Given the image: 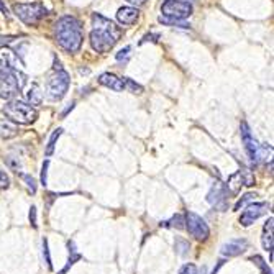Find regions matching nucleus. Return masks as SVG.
Instances as JSON below:
<instances>
[{
	"mask_svg": "<svg viewBox=\"0 0 274 274\" xmlns=\"http://www.w3.org/2000/svg\"><path fill=\"white\" fill-rule=\"evenodd\" d=\"M192 12H194L192 3L187 2V0H166L161 5L163 17H169V19L186 20L192 15Z\"/></svg>",
	"mask_w": 274,
	"mask_h": 274,
	"instance_id": "nucleus-6",
	"label": "nucleus"
},
{
	"mask_svg": "<svg viewBox=\"0 0 274 274\" xmlns=\"http://www.w3.org/2000/svg\"><path fill=\"white\" fill-rule=\"evenodd\" d=\"M13 13L26 25H38L48 15V10L41 2L15 3L13 5Z\"/></svg>",
	"mask_w": 274,
	"mask_h": 274,
	"instance_id": "nucleus-5",
	"label": "nucleus"
},
{
	"mask_svg": "<svg viewBox=\"0 0 274 274\" xmlns=\"http://www.w3.org/2000/svg\"><path fill=\"white\" fill-rule=\"evenodd\" d=\"M0 12H2L3 15H7V13H8V12H7V7H5V3H3L2 0H0Z\"/></svg>",
	"mask_w": 274,
	"mask_h": 274,
	"instance_id": "nucleus-40",
	"label": "nucleus"
},
{
	"mask_svg": "<svg viewBox=\"0 0 274 274\" xmlns=\"http://www.w3.org/2000/svg\"><path fill=\"white\" fill-rule=\"evenodd\" d=\"M207 202L210 205H214L215 209L222 210V212L223 210H227V207H228V191H227V187L220 182H215L212 186V189H210L209 194H207Z\"/></svg>",
	"mask_w": 274,
	"mask_h": 274,
	"instance_id": "nucleus-11",
	"label": "nucleus"
},
{
	"mask_svg": "<svg viewBox=\"0 0 274 274\" xmlns=\"http://www.w3.org/2000/svg\"><path fill=\"white\" fill-rule=\"evenodd\" d=\"M138 17H140V12H138L137 7H122L117 12V20L122 25H133L138 21Z\"/></svg>",
	"mask_w": 274,
	"mask_h": 274,
	"instance_id": "nucleus-15",
	"label": "nucleus"
},
{
	"mask_svg": "<svg viewBox=\"0 0 274 274\" xmlns=\"http://www.w3.org/2000/svg\"><path fill=\"white\" fill-rule=\"evenodd\" d=\"M240 135H241V141H243L246 155H248V158L253 161V163H256V150H258V145H256V140L253 138V135H251V130L245 120L240 123Z\"/></svg>",
	"mask_w": 274,
	"mask_h": 274,
	"instance_id": "nucleus-13",
	"label": "nucleus"
},
{
	"mask_svg": "<svg viewBox=\"0 0 274 274\" xmlns=\"http://www.w3.org/2000/svg\"><path fill=\"white\" fill-rule=\"evenodd\" d=\"M223 266V259H220L218 261V264H217V268H214V271H212V274H217L218 273V269Z\"/></svg>",
	"mask_w": 274,
	"mask_h": 274,
	"instance_id": "nucleus-41",
	"label": "nucleus"
},
{
	"mask_svg": "<svg viewBox=\"0 0 274 274\" xmlns=\"http://www.w3.org/2000/svg\"><path fill=\"white\" fill-rule=\"evenodd\" d=\"M246 248H248V241L245 238H238V240H232L222 246V254L225 258H235V256L245 253Z\"/></svg>",
	"mask_w": 274,
	"mask_h": 274,
	"instance_id": "nucleus-14",
	"label": "nucleus"
},
{
	"mask_svg": "<svg viewBox=\"0 0 274 274\" xmlns=\"http://www.w3.org/2000/svg\"><path fill=\"white\" fill-rule=\"evenodd\" d=\"M26 100L30 102V105H39L43 102V92L38 84L30 85V89L26 91Z\"/></svg>",
	"mask_w": 274,
	"mask_h": 274,
	"instance_id": "nucleus-19",
	"label": "nucleus"
},
{
	"mask_svg": "<svg viewBox=\"0 0 274 274\" xmlns=\"http://www.w3.org/2000/svg\"><path fill=\"white\" fill-rule=\"evenodd\" d=\"M184 228H187V232L199 241L207 240L210 236V228L207 225V222L200 215H197L194 212L186 214V217H184Z\"/></svg>",
	"mask_w": 274,
	"mask_h": 274,
	"instance_id": "nucleus-7",
	"label": "nucleus"
},
{
	"mask_svg": "<svg viewBox=\"0 0 274 274\" xmlns=\"http://www.w3.org/2000/svg\"><path fill=\"white\" fill-rule=\"evenodd\" d=\"M17 37H0V43H12L15 41Z\"/></svg>",
	"mask_w": 274,
	"mask_h": 274,
	"instance_id": "nucleus-38",
	"label": "nucleus"
},
{
	"mask_svg": "<svg viewBox=\"0 0 274 274\" xmlns=\"http://www.w3.org/2000/svg\"><path fill=\"white\" fill-rule=\"evenodd\" d=\"M67 248H69V259H67V264L61 269L59 274H66L67 271H69V268L73 266V264H74L76 261H79V259L82 258V256H80V254L78 253V250H76L74 241H67Z\"/></svg>",
	"mask_w": 274,
	"mask_h": 274,
	"instance_id": "nucleus-21",
	"label": "nucleus"
},
{
	"mask_svg": "<svg viewBox=\"0 0 274 274\" xmlns=\"http://www.w3.org/2000/svg\"><path fill=\"white\" fill-rule=\"evenodd\" d=\"M10 187V177L7 176V173L0 171V189H8Z\"/></svg>",
	"mask_w": 274,
	"mask_h": 274,
	"instance_id": "nucleus-34",
	"label": "nucleus"
},
{
	"mask_svg": "<svg viewBox=\"0 0 274 274\" xmlns=\"http://www.w3.org/2000/svg\"><path fill=\"white\" fill-rule=\"evenodd\" d=\"M159 23L168 25V26H177V28H189V23L186 20H177V19H169V17H159Z\"/></svg>",
	"mask_w": 274,
	"mask_h": 274,
	"instance_id": "nucleus-24",
	"label": "nucleus"
},
{
	"mask_svg": "<svg viewBox=\"0 0 274 274\" xmlns=\"http://www.w3.org/2000/svg\"><path fill=\"white\" fill-rule=\"evenodd\" d=\"M19 135V127L8 118H0V138L2 140H10Z\"/></svg>",
	"mask_w": 274,
	"mask_h": 274,
	"instance_id": "nucleus-18",
	"label": "nucleus"
},
{
	"mask_svg": "<svg viewBox=\"0 0 274 274\" xmlns=\"http://www.w3.org/2000/svg\"><path fill=\"white\" fill-rule=\"evenodd\" d=\"M251 261L254 263V266H258L259 269H261L263 274H273V269L268 266L266 261H264L261 256H258V254H256V256H251Z\"/></svg>",
	"mask_w": 274,
	"mask_h": 274,
	"instance_id": "nucleus-27",
	"label": "nucleus"
},
{
	"mask_svg": "<svg viewBox=\"0 0 274 274\" xmlns=\"http://www.w3.org/2000/svg\"><path fill=\"white\" fill-rule=\"evenodd\" d=\"M55 38L58 44L67 53H78L84 39L82 25L76 17H62L55 26Z\"/></svg>",
	"mask_w": 274,
	"mask_h": 274,
	"instance_id": "nucleus-2",
	"label": "nucleus"
},
{
	"mask_svg": "<svg viewBox=\"0 0 274 274\" xmlns=\"http://www.w3.org/2000/svg\"><path fill=\"white\" fill-rule=\"evenodd\" d=\"M92 26L94 28L89 35V41L92 49L97 53H109L122 37V30L112 20L102 17L100 13L92 15Z\"/></svg>",
	"mask_w": 274,
	"mask_h": 274,
	"instance_id": "nucleus-1",
	"label": "nucleus"
},
{
	"mask_svg": "<svg viewBox=\"0 0 274 274\" xmlns=\"http://www.w3.org/2000/svg\"><path fill=\"white\" fill-rule=\"evenodd\" d=\"M73 109H74V102H73V104H69V107H67V109H66L64 112H62V115H66L67 112H69V110H73Z\"/></svg>",
	"mask_w": 274,
	"mask_h": 274,
	"instance_id": "nucleus-42",
	"label": "nucleus"
},
{
	"mask_svg": "<svg viewBox=\"0 0 274 274\" xmlns=\"http://www.w3.org/2000/svg\"><path fill=\"white\" fill-rule=\"evenodd\" d=\"M271 158H273V146L268 145V143H264L261 146L258 145V150H256V163H268V161H271Z\"/></svg>",
	"mask_w": 274,
	"mask_h": 274,
	"instance_id": "nucleus-20",
	"label": "nucleus"
},
{
	"mask_svg": "<svg viewBox=\"0 0 274 274\" xmlns=\"http://www.w3.org/2000/svg\"><path fill=\"white\" fill-rule=\"evenodd\" d=\"M197 273H199V269H197L194 263H186L179 269V274H197Z\"/></svg>",
	"mask_w": 274,
	"mask_h": 274,
	"instance_id": "nucleus-32",
	"label": "nucleus"
},
{
	"mask_svg": "<svg viewBox=\"0 0 274 274\" xmlns=\"http://www.w3.org/2000/svg\"><path fill=\"white\" fill-rule=\"evenodd\" d=\"M161 227H168V228H177V230H182L184 228V217L181 214L174 215L173 218L166 220V222L161 223Z\"/></svg>",
	"mask_w": 274,
	"mask_h": 274,
	"instance_id": "nucleus-23",
	"label": "nucleus"
},
{
	"mask_svg": "<svg viewBox=\"0 0 274 274\" xmlns=\"http://www.w3.org/2000/svg\"><path fill=\"white\" fill-rule=\"evenodd\" d=\"M2 114L17 125H31L37 122L38 112L30 104L21 100H10L2 107Z\"/></svg>",
	"mask_w": 274,
	"mask_h": 274,
	"instance_id": "nucleus-3",
	"label": "nucleus"
},
{
	"mask_svg": "<svg viewBox=\"0 0 274 274\" xmlns=\"http://www.w3.org/2000/svg\"><path fill=\"white\" fill-rule=\"evenodd\" d=\"M256 197V194H253V192H248V194H245L243 197H241V199H238V202L235 204V207H233V210H235V212H238V210L240 209H243L246 204H248V202H251Z\"/></svg>",
	"mask_w": 274,
	"mask_h": 274,
	"instance_id": "nucleus-30",
	"label": "nucleus"
},
{
	"mask_svg": "<svg viewBox=\"0 0 274 274\" xmlns=\"http://www.w3.org/2000/svg\"><path fill=\"white\" fill-rule=\"evenodd\" d=\"M269 210V204L268 202H254V204L246 205L243 214L240 217V223L241 227H250L258 220L259 217H263L264 214H268Z\"/></svg>",
	"mask_w": 274,
	"mask_h": 274,
	"instance_id": "nucleus-9",
	"label": "nucleus"
},
{
	"mask_svg": "<svg viewBox=\"0 0 274 274\" xmlns=\"http://www.w3.org/2000/svg\"><path fill=\"white\" fill-rule=\"evenodd\" d=\"M130 55H132V46H125L123 49H120L118 53H117V56H115V59L118 61V62H125V61H128V58Z\"/></svg>",
	"mask_w": 274,
	"mask_h": 274,
	"instance_id": "nucleus-31",
	"label": "nucleus"
},
{
	"mask_svg": "<svg viewBox=\"0 0 274 274\" xmlns=\"http://www.w3.org/2000/svg\"><path fill=\"white\" fill-rule=\"evenodd\" d=\"M158 39H159V35H158V33H150V35H145V37H143V39L140 41V44H145V43H148V41L158 43Z\"/></svg>",
	"mask_w": 274,
	"mask_h": 274,
	"instance_id": "nucleus-35",
	"label": "nucleus"
},
{
	"mask_svg": "<svg viewBox=\"0 0 274 274\" xmlns=\"http://www.w3.org/2000/svg\"><path fill=\"white\" fill-rule=\"evenodd\" d=\"M127 2L130 3V5H135V7H141V5H145V3L148 2V0H127Z\"/></svg>",
	"mask_w": 274,
	"mask_h": 274,
	"instance_id": "nucleus-37",
	"label": "nucleus"
},
{
	"mask_svg": "<svg viewBox=\"0 0 274 274\" xmlns=\"http://www.w3.org/2000/svg\"><path fill=\"white\" fill-rule=\"evenodd\" d=\"M62 135V128H58L53 132V135L49 137V141H48V146H46V156H51L53 153H55V148H56V141H58V138H59Z\"/></svg>",
	"mask_w": 274,
	"mask_h": 274,
	"instance_id": "nucleus-25",
	"label": "nucleus"
},
{
	"mask_svg": "<svg viewBox=\"0 0 274 274\" xmlns=\"http://www.w3.org/2000/svg\"><path fill=\"white\" fill-rule=\"evenodd\" d=\"M55 71H62L61 62H59V59H56V58H55Z\"/></svg>",
	"mask_w": 274,
	"mask_h": 274,
	"instance_id": "nucleus-39",
	"label": "nucleus"
},
{
	"mask_svg": "<svg viewBox=\"0 0 274 274\" xmlns=\"http://www.w3.org/2000/svg\"><path fill=\"white\" fill-rule=\"evenodd\" d=\"M254 184V176L250 169H240L235 174H232L227 181V191H230L232 194H238L241 189V186H253Z\"/></svg>",
	"mask_w": 274,
	"mask_h": 274,
	"instance_id": "nucleus-10",
	"label": "nucleus"
},
{
	"mask_svg": "<svg viewBox=\"0 0 274 274\" xmlns=\"http://www.w3.org/2000/svg\"><path fill=\"white\" fill-rule=\"evenodd\" d=\"M17 174H19V177L25 182V186L30 194H37V181H35V177L26 173H17Z\"/></svg>",
	"mask_w": 274,
	"mask_h": 274,
	"instance_id": "nucleus-22",
	"label": "nucleus"
},
{
	"mask_svg": "<svg viewBox=\"0 0 274 274\" xmlns=\"http://www.w3.org/2000/svg\"><path fill=\"white\" fill-rule=\"evenodd\" d=\"M26 84V76L21 71H0V98H12Z\"/></svg>",
	"mask_w": 274,
	"mask_h": 274,
	"instance_id": "nucleus-4",
	"label": "nucleus"
},
{
	"mask_svg": "<svg viewBox=\"0 0 274 274\" xmlns=\"http://www.w3.org/2000/svg\"><path fill=\"white\" fill-rule=\"evenodd\" d=\"M41 245H43V258H44V263H46V266H48L49 271H53L51 254H49V246H48V238H46V236H43Z\"/></svg>",
	"mask_w": 274,
	"mask_h": 274,
	"instance_id": "nucleus-29",
	"label": "nucleus"
},
{
	"mask_svg": "<svg viewBox=\"0 0 274 274\" xmlns=\"http://www.w3.org/2000/svg\"><path fill=\"white\" fill-rule=\"evenodd\" d=\"M98 84L105 85V87H109L115 92H123L125 91L123 80L120 79L118 76H115L112 73H104V74L98 76Z\"/></svg>",
	"mask_w": 274,
	"mask_h": 274,
	"instance_id": "nucleus-16",
	"label": "nucleus"
},
{
	"mask_svg": "<svg viewBox=\"0 0 274 274\" xmlns=\"http://www.w3.org/2000/svg\"><path fill=\"white\" fill-rule=\"evenodd\" d=\"M23 62L20 61V58L17 56V53L13 49L2 46L0 48V71H20Z\"/></svg>",
	"mask_w": 274,
	"mask_h": 274,
	"instance_id": "nucleus-12",
	"label": "nucleus"
},
{
	"mask_svg": "<svg viewBox=\"0 0 274 274\" xmlns=\"http://www.w3.org/2000/svg\"><path fill=\"white\" fill-rule=\"evenodd\" d=\"M69 89V74L62 71H56L55 76H51L48 80V97L51 100H61L66 96Z\"/></svg>",
	"mask_w": 274,
	"mask_h": 274,
	"instance_id": "nucleus-8",
	"label": "nucleus"
},
{
	"mask_svg": "<svg viewBox=\"0 0 274 274\" xmlns=\"http://www.w3.org/2000/svg\"><path fill=\"white\" fill-rule=\"evenodd\" d=\"M274 218L269 217L268 222L264 223L263 227V233H261V243H263V248L269 251V253H273V245H274Z\"/></svg>",
	"mask_w": 274,
	"mask_h": 274,
	"instance_id": "nucleus-17",
	"label": "nucleus"
},
{
	"mask_svg": "<svg viewBox=\"0 0 274 274\" xmlns=\"http://www.w3.org/2000/svg\"><path fill=\"white\" fill-rule=\"evenodd\" d=\"M28 218H30L31 227L37 228V227H38V223H37V207H35V205H31L30 214H28Z\"/></svg>",
	"mask_w": 274,
	"mask_h": 274,
	"instance_id": "nucleus-36",
	"label": "nucleus"
},
{
	"mask_svg": "<svg viewBox=\"0 0 274 274\" xmlns=\"http://www.w3.org/2000/svg\"><path fill=\"white\" fill-rule=\"evenodd\" d=\"M122 80H123L125 89H127V91H130L132 94H141V92H143V85L137 84L133 79H130V78H123Z\"/></svg>",
	"mask_w": 274,
	"mask_h": 274,
	"instance_id": "nucleus-26",
	"label": "nucleus"
},
{
	"mask_svg": "<svg viewBox=\"0 0 274 274\" xmlns=\"http://www.w3.org/2000/svg\"><path fill=\"white\" fill-rule=\"evenodd\" d=\"M48 168H49V161L46 159L41 166V186L43 187L48 186Z\"/></svg>",
	"mask_w": 274,
	"mask_h": 274,
	"instance_id": "nucleus-33",
	"label": "nucleus"
},
{
	"mask_svg": "<svg viewBox=\"0 0 274 274\" xmlns=\"http://www.w3.org/2000/svg\"><path fill=\"white\" fill-rule=\"evenodd\" d=\"M189 250H191L189 241H186L184 238H176V251L179 256H186L189 253Z\"/></svg>",
	"mask_w": 274,
	"mask_h": 274,
	"instance_id": "nucleus-28",
	"label": "nucleus"
}]
</instances>
